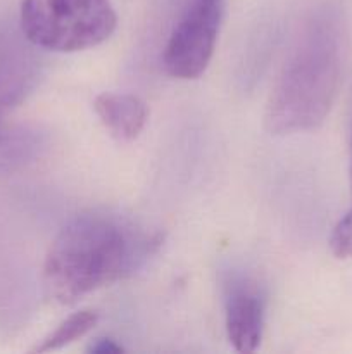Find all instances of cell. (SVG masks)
Instances as JSON below:
<instances>
[{"mask_svg":"<svg viewBox=\"0 0 352 354\" xmlns=\"http://www.w3.org/2000/svg\"><path fill=\"white\" fill-rule=\"evenodd\" d=\"M161 245L126 218L107 213L79 214L62 227L43 265V283L59 304H75L100 287L137 272Z\"/></svg>","mask_w":352,"mask_h":354,"instance_id":"1","label":"cell"},{"mask_svg":"<svg viewBox=\"0 0 352 354\" xmlns=\"http://www.w3.org/2000/svg\"><path fill=\"white\" fill-rule=\"evenodd\" d=\"M340 82L335 31L316 24L302 33L286 59L266 107V128L275 135L316 128L326 120Z\"/></svg>","mask_w":352,"mask_h":354,"instance_id":"2","label":"cell"},{"mask_svg":"<svg viewBox=\"0 0 352 354\" xmlns=\"http://www.w3.org/2000/svg\"><path fill=\"white\" fill-rule=\"evenodd\" d=\"M23 37L43 50L78 52L104 44L117 26L110 0H23Z\"/></svg>","mask_w":352,"mask_h":354,"instance_id":"3","label":"cell"},{"mask_svg":"<svg viewBox=\"0 0 352 354\" xmlns=\"http://www.w3.org/2000/svg\"><path fill=\"white\" fill-rule=\"evenodd\" d=\"M226 0H188L166 41L162 64L178 80H195L214 55Z\"/></svg>","mask_w":352,"mask_h":354,"instance_id":"4","label":"cell"},{"mask_svg":"<svg viewBox=\"0 0 352 354\" xmlns=\"http://www.w3.org/2000/svg\"><path fill=\"white\" fill-rule=\"evenodd\" d=\"M224 325L230 344L238 353H254L264 330V299L252 283L235 282L228 287Z\"/></svg>","mask_w":352,"mask_h":354,"instance_id":"5","label":"cell"},{"mask_svg":"<svg viewBox=\"0 0 352 354\" xmlns=\"http://www.w3.org/2000/svg\"><path fill=\"white\" fill-rule=\"evenodd\" d=\"M93 109L110 137L121 142L135 140L148 120L147 104L133 93L104 92L95 97Z\"/></svg>","mask_w":352,"mask_h":354,"instance_id":"6","label":"cell"},{"mask_svg":"<svg viewBox=\"0 0 352 354\" xmlns=\"http://www.w3.org/2000/svg\"><path fill=\"white\" fill-rule=\"evenodd\" d=\"M97 324H99V313L97 311L83 310L78 311V313H72L54 332H50L47 337L41 339L40 344L33 348V353H48L66 348V346L72 344L78 339L85 337L90 330H93Z\"/></svg>","mask_w":352,"mask_h":354,"instance_id":"7","label":"cell"},{"mask_svg":"<svg viewBox=\"0 0 352 354\" xmlns=\"http://www.w3.org/2000/svg\"><path fill=\"white\" fill-rule=\"evenodd\" d=\"M330 249L335 258L352 259V209L335 225L330 237Z\"/></svg>","mask_w":352,"mask_h":354,"instance_id":"8","label":"cell"},{"mask_svg":"<svg viewBox=\"0 0 352 354\" xmlns=\"http://www.w3.org/2000/svg\"><path fill=\"white\" fill-rule=\"evenodd\" d=\"M35 142L31 138L17 135L10 130L0 131V162H12L14 159L23 158L26 152H30Z\"/></svg>","mask_w":352,"mask_h":354,"instance_id":"9","label":"cell"},{"mask_svg":"<svg viewBox=\"0 0 352 354\" xmlns=\"http://www.w3.org/2000/svg\"><path fill=\"white\" fill-rule=\"evenodd\" d=\"M90 351L99 354H114L123 353V348H121L116 341H113V339H97L95 344L90 346Z\"/></svg>","mask_w":352,"mask_h":354,"instance_id":"10","label":"cell"},{"mask_svg":"<svg viewBox=\"0 0 352 354\" xmlns=\"http://www.w3.org/2000/svg\"><path fill=\"white\" fill-rule=\"evenodd\" d=\"M351 189H352V142H351Z\"/></svg>","mask_w":352,"mask_h":354,"instance_id":"11","label":"cell"}]
</instances>
